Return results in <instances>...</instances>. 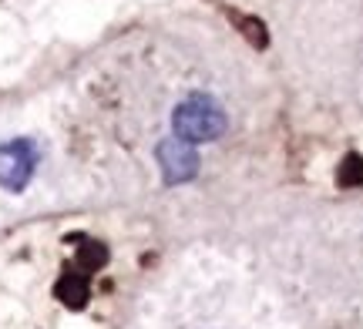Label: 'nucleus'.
I'll return each mask as SVG.
<instances>
[{"label":"nucleus","instance_id":"obj_1","mask_svg":"<svg viewBox=\"0 0 363 329\" xmlns=\"http://www.w3.org/2000/svg\"><path fill=\"white\" fill-rule=\"evenodd\" d=\"M172 125H175V138L182 142H216L225 128V115H222V108L206 98V94H195L189 101H182L175 108V115H172Z\"/></svg>","mask_w":363,"mask_h":329},{"label":"nucleus","instance_id":"obj_2","mask_svg":"<svg viewBox=\"0 0 363 329\" xmlns=\"http://www.w3.org/2000/svg\"><path fill=\"white\" fill-rule=\"evenodd\" d=\"M38 168V145L30 138H13L0 145V188L24 192Z\"/></svg>","mask_w":363,"mask_h":329},{"label":"nucleus","instance_id":"obj_3","mask_svg":"<svg viewBox=\"0 0 363 329\" xmlns=\"http://www.w3.org/2000/svg\"><path fill=\"white\" fill-rule=\"evenodd\" d=\"M158 165L165 171V178L169 182H189L195 175V151L189 142H182V138H169V142H162L158 145Z\"/></svg>","mask_w":363,"mask_h":329}]
</instances>
